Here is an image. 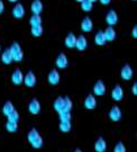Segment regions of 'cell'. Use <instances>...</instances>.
Segmentation results:
<instances>
[{"label": "cell", "instance_id": "obj_21", "mask_svg": "<svg viewBox=\"0 0 137 152\" xmlns=\"http://www.w3.org/2000/svg\"><path fill=\"white\" fill-rule=\"evenodd\" d=\"M63 107H64V97L62 96H59L54 100V104H53V108L55 109V112H57L60 114L61 112L63 110Z\"/></svg>", "mask_w": 137, "mask_h": 152}, {"label": "cell", "instance_id": "obj_16", "mask_svg": "<svg viewBox=\"0 0 137 152\" xmlns=\"http://www.w3.org/2000/svg\"><path fill=\"white\" fill-rule=\"evenodd\" d=\"M30 10L35 15H41L44 10V5L41 0H34L30 5Z\"/></svg>", "mask_w": 137, "mask_h": 152}, {"label": "cell", "instance_id": "obj_44", "mask_svg": "<svg viewBox=\"0 0 137 152\" xmlns=\"http://www.w3.org/2000/svg\"><path fill=\"white\" fill-rule=\"evenodd\" d=\"M133 1H136V0H133Z\"/></svg>", "mask_w": 137, "mask_h": 152}, {"label": "cell", "instance_id": "obj_3", "mask_svg": "<svg viewBox=\"0 0 137 152\" xmlns=\"http://www.w3.org/2000/svg\"><path fill=\"white\" fill-rule=\"evenodd\" d=\"M11 14H12V17L16 18V19H22L25 17V14H26V10H25V7L20 2H16L12 10H11Z\"/></svg>", "mask_w": 137, "mask_h": 152}, {"label": "cell", "instance_id": "obj_26", "mask_svg": "<svg viewBox=\"0 0 137 152\" xmlns=\"http://www.w3.org/2000/svg\"><path fill=\"white\" fill-rule=\"evenodd\" d=\"M5 126H6V130L8 131L9 133H15V132L18 131V123H16V122L7 121Z\"/></svg>", "mask_w": 137, "mask_h": 152}, {"label": "cell", "instance_id": "obj_25", "mask_svg": "<svg viewBox=\"0 0 137 152\" xmlns=\"http://www.w3.org/2000/svg\"><path fill=\"white\" fill-rule=\"evenodd\" d=\"M42 23H43V19H42L41 15H35V14H33L32 17L29 18V24H30V26L42 25Z\"/></svg>", "mask_w": 137, "mask_h": 152}, {"label": "cell", "instance_id": "obj_23", "mask_svg": "<svg viewBox=\"0 0 137 152\" xmlns=\"http://www.w3.org/2000/svg\"><path fill=\"white\" fill-rule=\"evenodd\" d=\"M12 110H15V106H14V104L11 103V102H6L4 104V106H2V114L5 115L6 117L8 116V115L10 114Z\"/></svg>", "mask_w": 137, "mask_h": 152}, {"label": "cell", "instance_id": "obj_24", "mask_svg": "<svg viewBox=\"0 0 137 152\" xmlns=\"http://www.w3.org/2000/svg\"><path fill=\"white\" fill-rule=\"evenodd\" d=\"M44 33V28L42 25H37V26H32L30 28V34L33 35L34 37H41Z\"/></svg>", "mask_w": 137, "mask_h": 152}, {"label": "cell", "instance_id": "obj_34", "mask_svg": "<svg viewBox=\"0 0 137 152\" xmlns=\"http://www.w3.org/2000/svg\"><path fill=\"white\" fill-rule=\"evenodd\" d=\"M112 152H127V149H126V147H125V144H124L121 141H119L115 145L114 151Z\"/></svg>", "mask_w": 137, "mask_h": 152}, {"label": "cell", "instance_id": "obj_35", "mask_svg": "<svg viewBox=\"0 0 137 152\" xmlns=\"http://www.w3.org/2000/svg\"><path fill=\"white\" fill-rule=\"evenodd\" d=\"M4 11H5V2L2 0H0V15L4 14Z\"/></svg>", "mask_w": 137, "mask_h": 152}, {"label": "cell", "instance_id": "obj_11", "mask_svg": "<svg viewBox=\"0 0 137 152\" xmlns=\"http://www.w3.org/2000/svg\"><path fill=\"white\" fill-rule=\"evenodd\" d=\"M109 118L112 122H119L121 118V110L120 107L117 106V105H114L111 109L109 110Z\"/></svg>", "mask_w": 137, "mask_h": 152}, {"label": "cell", "instance_id": "obj_12", "mask_svg": "<svg viewBox=\"0 0 137 152\" xmlns=\"http://www.w3.org/2000/svg\"><path fill=\"white\" fill-rule=\"evenodd\" d=\"M133 75H134V72H133V69L132 66L129 64H125L123 68H121V71H120V77L123 80H130L133 78Z\"/></svg>", "mask_w": 137, "mask_h": 152}, {"label": "cell", "instance_id": "obj_4", "mask_svg": "<svg viewBox=\"0 0 137 152\" xmlns=\"http://www.w3.org/2000/svg\"><path fill=\"white\" fill-rule=\"evenodd\" d=\"M61 75L57 69H52L49 71V76H47V81L51 86H57L60 83Z\"/></svg>", "mask_w": 137, "mask_h": 152}, {"label": "cell", "instance_id": "obj_32", "mask_svg": "<svg viewBox=\"0 0 137 152\" xmlns=\"http://www.w3.org/2000/svg\"><path fill=\"white\" fill-rule=\"evenodd\" d=\"M19 117H20V115H19V113L15 109V110H12L10 114L7 116V120L10 121V122H16V123H18V122H19Z\"/></svg>", "mask_w": 137, "mask_h": 152}, {"label": "cell", "instance_id": "obj_37", "mask_svg": "<svg viewBox=\"0 0 137 152\" xmlns=\"http://www.w3.org/2000/svg\"><path fill=\"white\" fill-rule=\"evenodd\" d=\"M132 36L134 38H137V26H134V28L132 29Z\"/></svg>", "mask_w": 137, "mask_h": 152}, {"label": "cell", "instance_id": "obj_2", "mask_svg": "<svg viewBox=\"0 0 137 152\" xmlns=\"http://www.w3.org/2000/svg\"><path fill=\"white\" fill-rule=\"evenodd\" d=\"M22 83L28 88H33L37 83V78L33 71H28L26 75H24V81Z\"/></svg>", "mask_w": 137, "mask_h": 152}, {"label": "cell", "instance_id": "obj_28", "mask_svg": "<svg viewBox=\"0 0 137 152\" xmlns=\"http://www.w3.org/2000/svg\"><path fill=\"white\" fill-rule=\"evenodd\" d=\"M72 108H73V103H72L71 98L69 97V96H65L64 97V107H63L62 112H71Z\"/></svg>", "mask_w": 137, "mask_h": 152}, {"label": "cell", "instance_id": "obj_42", "mask_svg": "<svg viewBox=\"0 0 137 152\" xmlns=\"http://www.w3.org/2000/svg\"><path fill=\"white\" fill-rule=\"evenodd\" d=\"M75 1H77V2H79V4H80V2H82L83 0H75Z\"/></svg>", "mask_w": 137, "mask_h": 152}, {"label": "cell", "instance_id": "obj_33", "mask_svg": "<svg viewBox=\"0 0 137 152\" xmlns=\"http://www.w3.org/2000/svg\"><path fill=\"white\" fill-rule=\"evenodd\" d=\"M59 115H60V122H71V112H62Z\"/></svg>", "mask_w": 137, "mask_h": 152}, {"label": "cell", "instance_id": "obj_43", "mask_svg": "<svg viewBox=\"0 0 137 152\" xmlns=\"http://www.w3.org/2000/svg\"><path fill=\"white\" fill-rule=\"evenodd\" d=\"M0 52H1V44H0Z\"/></svg>", "mask_w": 137, "mask_h": 152}, {"label": "cell", "instance_id": "obj_41", "mask_svg": "<svg viewBox=\"0 0 137 152\" xmlns=\"http://www.w3.org/2000/svg\"><path fill=\"white\" fill-rule=\"evenodd\" d=\"M89 1H91V2H92V4H94V2H97V1H98V0H89Z\"/></svg>", "mask_w": 137, "mask_h": 152}, {"label": "cell", "instance_id": "obj_31", "mask_svg": "<svg viewBox=\"0 0 137 152\" xmlns=\"http://www.w3.org/2000/svg\"><path fill=\"white\" fill-rule=\"evenodd\" d=\"M43 144H44V140H43V137L41 135H39L36 140H34V141L30 143L32 148H34V149H41V148L43 147Z\"/></svg>", "mask_w": 137, "mask_h": 152}, {"label": "cell", "instance_id": "obj_15", "mask_svg": "<svg viewBox=\"0 0 137 152\" xmlns=\"http://www.w3.org/2000/svg\"><path fill=\"white\" fill-rule=\"evenodd\" d=\"M81 29L84 33H90L93 29V22L90 17H84L81 22Z\"/></svg>", "mask_w": 137, "mask_h": 152}, {"label": "cell", "instance_id": "obj_17", "mask_svg": "<svg viewBox=\"0 0 137 152\" xmlns=\"http://www.w3.org/2000/svg\"><path fill=\"white\" fill-rule=\"evenodd\" d=\"M104 34L107 42H114L117 37V33H116V29L114 28V26H108L104 31Z\"/></svg>", "mask_w": 137, "mask_h": 152}, {"label": "cell", "instance_id": "obj_13", "mask_svg": "<svg viewBox=\"0 0 137 152\" xmlns=\"http://www.w3.org/2000/svg\"><path fill=\"white\" fill-rule=\"evenodd\" d=\"M106 23L109 25V26H114L118 23V14L116 12V10L114 9H110L107 15H106Z\"/></svg>", "mask_w": 137, "mask_h": 152}, {"label": "cell", "instance_id": "obj_39", "mask_svg": "<svg viewBox=\"0 0 137 152\" xmlns=\"http://www.w3.org/2000/svg\"><path fill=\"white\" fill-rule=\"evenodd\" d=\"M9 2H11V4H16V2H18V0H8Z\"/></svg>", "mask_w": 137, "mask_h": 152}, {"label": "cell", "instance_id": "obj_9", "mask_svg": "<svg viewBox=\"0 0 137 152\" xmlns=\"http://www.w3.org/2000/svg\"><path fill=\"white\" fill-rule=\"evenodd\" d=\"M24 81V73L19 69H15L12 75H11V82L15 86H20Z\"/></svg>", "mask_w": 137, "mask_h": 152}, {"label": "cell", "instance_id": "obj_10", "mask_svg": "<svg viewBox=\"0 0 137 152\" xmlns=\"http://www.w3.org/2000/svg\"><path fill=\"white\" fill-rule=\"evenodd\" d=\"M88 48V39L84 35H79L77 36V43H75V49L80 52L86 51Z\"/></svg>", "mask_w": 137, "mask_h": 152}, {"label": "cell", "instance_id": "obj_6", "mask_svg": "<svg viewBox=\"0 0 137 152\" xmlns=\"http://www.w3.org/2000/svg\"><path fill=\"white\" fill-rule=\"evenodd\" d=\"M124 89L120 85H116L115 87L112 88L111 90V98L115 100V102H121L124 99Z\"/></svg>", "mask_w": 137, "mask_h": 152}, {"label": "cell", "instance_id": "obj_14", "mask_svg": "<svg viewBox=\"0 0 137 152\" xmlns=\"http://www.w3.org/2000/svg\"><path fill=\"white\" fill-rule=\"evenodd\" d=\"M84 107L86 109H89V110H92L97 107V99H96V96L94 95H88L86 99H84Z\"/></svg>", "mask_w": 137, "mask_h": 152}, {"label": "cell", "instance_id": "obj_36", "mask_svg": "<svg viewBox=\"0 0 137 152\" xmlns=\"http://www.w3.org/2000/svg\"><path fill=\"white\" fill-rule=\"evenodd\" d=\"M132 92L135 96L137 95V82H134V85H133V87H132Z\"/></svg>", "mask_w": 137, "mask_h": 152}, {"label": "cell", "instance_id": "obj_30", "mask_svg": "<svg viewBox=\"0 0 137 152\" xmlns=\"http://www.w3.org/2000/svg\"><path fill=\"white\" fill-rule=\"evenodd\" d=\"M59 127H60L61 132H63V133H67V132H70V131H71L72 124H71V122H60Z\"/></svg>", "mask_w": 137, "mask_h": 152}, {"label": "cell", "instance_id": "obj_29", "mask_svg": "<svg viewBox=\"0 0 137 152\" xmlns=\"http://www.w3.org/2000/svg\"><path fill=\"white\" fill-rule=\"evenodd\" d=\"M41 135L39 134V132L36 129H32V130L28 132V134H27V140L29 143H32V142L34 141V140H36L38 136Z\"/></svg>", "mask_w": 137, "mask_h": 152}, {"label": "cell", "instance_id": "obj_27", "mask_svg": "<svg viewBox=\"0 0 137 152\" xmlns=\"http://www.w3.org/2000/svg\"><path fill=\"white\" fill-rule=\"evenodd\" d=\"M80 6H81V9L84 12H90L93 8V4L89 0H83L82 2H80Z\"/></svg>", "mask_w": 137, "mask_h": 152}, {"label": "cell", "instance_id": "obj_18", "mask_svg": "<svg viewBox=\"0 0 137 152\" xmlns=\"http://www.w3.org/2000/svg\"><path fill=\"white\" fill-rule=\"evenodd\" d=\"M75 43H77V36L74 33H69L64 39V44L67 49H75Z\"/></svg>", "mask_w": 137, "mask_h": 152}, {"label": "cell", "instance_id": "obj_19", "mask_svg": "<svg viewBox=\"0 0 137 152\" xmlns=\"http://www.w3.org/2000/svg\"><path fill=\"white\" fill-rule=\"evenodd\" d=\"M94 151L96 152H106L107 151V142L104 137H99L94 142Z\"/></svg>", "mask_w": 137, "mask_h": 152}, {"label": "cell", "instance_id": "obj_20", "mask_svg": "<svg viewBox=\"0 0 137 152\" xmlns=\"http://www.w3.org/2000/svg\"><path fill=\"white\" fill-rule=\"evenodd\" d=\"M94 43L98 46H104V44L107 43L106 37H104V31H98V32L94 34Z\"/></svg>", "mask_w": 137, "mask_h": 152}, {"label": "cell", "instance_id": "obj_7", "mask_svg": "<svg viewBox=\"0 0 137 152\" xmlns=\"http://www.w3.org/2000/svg\"><path fill=\"white\" fill-rule=\"evenodd\" d=\"M106 92H107V88L104 82L102 80H98L93 86V95L100 97V96H104Z\"/></svg>", "mask_w": 137, "mask_h": 152}, {"label": "cell", "instance_id": "obj_5", "mask_svg": "<svg viewBox=\"0 0 137 152\" xmlns=\"http://www.w3.org/2000/svg\"><path fill=\"white\" fill-rule=\"evenodd\" d=\"M55 65H56L57 69H61V70L67 68V65H69V59H67L65 53L62 52V53H60V54L57 55V58L55 60Z\"/></svg>", "mask_w": 137, "mask_h": 152}, {"label": "cell", "instance_id": "obj_40", "mask_svg": "<svg viewBox=\"0 0 137 152\" xmlns=\"http://www.w3.org/2000/svg\"><path fill=\"white\" fill-rule=\"evenodd\" d=\"M73 152H83V151H82V150H80V149H75Z\"/></svg>", "mask_w": 137, "mask_h": 152}, {"label": "cell", "instance_id": "obj_38", "mask_svg": "<svg viewBox=\"0 0 137 152\" xmlns=\"http://www.w3.org/2000/svg\"><path fill=\"white\" fill-rule=\"evenodd\" d=\"M99 2L101 4V5H104V6H107V5H109L110 2H111V0H98Z\"/></svg>", "mask_w": 137, "mask_h": 152}, {"label": "cell", "instance_id": "obj_22", "mask_svg": "<svg viewBox=\"0 0 137 152\" xmlns=\"http://www.w3.org/2000/svg\"><path fill=\"white\" fill-rule=\"evenodd\" d=\"M1 62L6 65L10 64L11 62H12V58H11V54H10V52H9V49H6L5 51L1 53Z\"/></svg>", "mask_w": 137, "mask_h": 152}, {"label": "cell", "instance_id": "obj_1", "mask_svg": "<svg viewBox=\"0 0 137 152\" xmlns=\"http://www.w3.org/2000/svg\"><path fill=\"white\" fill-rule=\"evenodd\" d=\"M8 49H9V52H10L11 54L12 61H15V62H22L24 60V52H22L20 44L18 43V42H14Z\"/></svg>", "mask_w": 137, "mask_h": 152}, {"label": "cell", "instance_id": "obj_8", "mask_svg": "<svg viewBox=\"0 0 137 152\" xmlns=\"http://www.w3.org/2000/svg\"><path fill=\"white\" fill-rule=\"evenodd\" d=\"M28 110L32 115H38L41 113V103L38 102V99L33 98L29 104H28Z\"/></svg>", "mask_w": 137, "mask_h": 152}]
</instances>
